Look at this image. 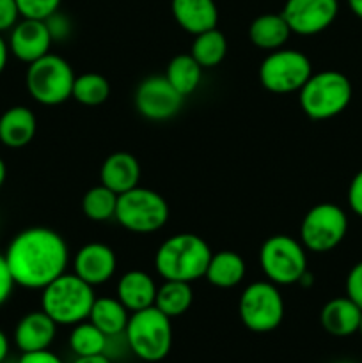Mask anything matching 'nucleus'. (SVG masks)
<instances>
[{"instance_id": "1", "label": "nucleus", "mask_w": 362, "mask_h": 363, "mask_svg": "<svg viewBox=\"0 0 362 363\" xmlns=\"http://www.w3.org/2000/svg\"><path fill=\"white\" fill-rule=\"evenodd\" d=\"M4 257L16 286L41 291L66 273L70 248L53 229L28 227L11 240Z\"/></svg>"}, {"instance_id": "2", "label": "nucleus", "mask_w": 362, "mask_h": 363, "mask_svg": "<svg viewBox=\"0 0 362 363\" xmlns=\"http://www.w3.org/2000/svg\"><path fill=\"white\" fill-rule=\"evenodd\" d=\"M213 252L204 238L180 233L167 238L155 254V269L163 280L195 282L204 279Z\"/></svg>"}, {"instance_id": "3", "label": "nucleus", "mask_w": 362, "mask_h": 363, "mask_svg": "<svg viewBox=\"0 0 362 363\" xmlns=\"http://www.w3.org/2000/svg\"><path fill=\"white\" fill-rule=\"evenodd\" d=\"M94 300V287L75 273H62L41 289V311L57 326H75L87 321Z\"/></svg>"}, {"instance_id": "4", "label": "nucleus", "mask_w": 362, "mask_h": 363, "mask_svg": "<svg viewBox=\"0 0 362 363\" xmlns=\"http://www.w3.org/2000/svg\"><path fill=\"white\" fill-rule=\"evenodd\" d=\"M353 96L350 78L336 69L312 73L298 91V105L312 121L337 117L348 108Z\"/></svg>"}, {"instance_id": "5", "label": "nucleus", "mask_w": 362, "mask_h": 363, "mask_svg": "<svg viewBox=\"0 0 362 363\" xmlns=\"http://www.w3.org/2000/svg\"><path fill=\"white\" fill-rule=\"evenodd\" d=\"M128 347L141 360L156 363L167 358L172 347L170 318L153 307L131 312L124 330Z\"/></svg>"}, {"instance_id": "6", "label": "nucleus", "mask_w": 362, "mask_h": 363, "mask_svg": "<svg viewBox=\"0 0 362 363\" xmlns=\"http://www.w3.org/2000/svg\"><path fill=\"white\" fill-rule=\"evenodd\" d=\"M170 209L163 195L151 188L135 186L117 197L116 222L135 234H153L169 222Z\"/></svg>"}, {"instance_id": "7", "label": "nucleus", "mask_w": 362, "mask_h": 363, "mask_svg": "<svg viewBox=\"0 0 362 363\" xmlns=\"http://www.w3.org/2000/svg\"><path fill=\"white\" fill-rule=\"evenodd\" d=\"M259 266L266 280L275 286H295L307 272V250L300 240L275 234L259 248Z\"/></svg>"}, {"instance_id": "8", "label": "nucleus", "mask_w": 362, "mask_h": 363, "mask_svg": "<svg viewBox=\"0 0 362 363\" xmlns=\"http://www.w3.org/2000/svg\"><path fill=\"white\" fill-rule=\"evenodd\" d=\"M75 77L77 74L66 59L55 53H46L28 64L25 85L34 101L45 106H55L71 98Z\"/></svg>"}, {"instance_id": "9", "label": "nucleus", "mask_w": 362, "mask_h": 363, "mask_svg": "<svg viewBox=\"0 0 362 363\" xmlns=\"http://www.w3.org/2000/svg\"><path fill=\"white\" fill-rule=\"evenodd\" d=\"M238 314L245 328L254 333H268L279 328L284 319V298L279 286L268 280L248 284L240 294Z\"/></svg>"}, {"instance_id": "10", "label": "nucleus", "mask_w": 362, "mask_h": 363, "mask_svg": "<svg viewBox=\"0 0 362 363\" xmlns=\"http://www.w3.org/2000/svg\"><path fill=\"white\" fill-rule=\"evenodd\" d=\"M348 234V216L332 202L316 204L305 213L300 223V243L305 250L327 254L339 247Z\"/></svg>"}, {"instance_id": "11", "label": "nucleus", "mask_w": 362, "mask_h": 363, "mask_svg": "<svg viewBox=\"0 0 362 363\" xmlns=\"http://www.w3.org/2000/svg\"><path fill=\"white\" fill-rule=\"evenodd\" d=\"M312 74V62L300 50L279 48L270 52L259 66V84L273 94L298 92Z\"/></svg>"}, {"instance_id": "12", "label": "nucleus", "mask_w": 362, "mask_h": 363, "mask_svg": "<svg viewBox=\"0 0 362 363\" xmlns=\"http://www.w3.org/2000/svg\"><path fill=\"white\" fill-rule=\"evenodd\" d=\"M185 96H181L176 89L170 85L165 74L160 77H148L137 85L133 94L135 110L144 119L153 123H163L180 113L183 108Z\"/></svg>"}, {"instance_id": "13", "label": "nucleus", "mask_w": 362, "mask_h": 363, "mask_svg": "<svg viewBox=\"0 0 362 363\" xmlns=\"http://www.w3.org/2000/svg\"><path fill=\"white\" fill-rule=\"evenodd\" d=\"M280 14L298 35H316L327 30L339 14L337 0H286Z\"/></svg>"}, {"instance_id": "14", "label": "nucleus", "mask_w": 362, "mask_h": 363, "mask_svg": "<svg viewBox=\"0 0 362 363\" xmlns=\"http://www.w3.org/2000/svg\"><path fill=\"white\" fill-rule=\"evenodd\" d=\"M7 45H9L11 55H14L21 62L31 64L50 53L53 39L45 20L21 18L11 28Z\"/></svg>"}, {"instance_id": "15", "label": "nucleus", "mask_w": 362, "mask_h": 363, "mask_svg": "<svg viewBox=\"0 0 362 363\" xmlns=\"http://www.w3.org/2000/svg\"><path fill=\"white\" fill-rule=\"evenodd\" d=\"M116 252L105 243L84 245L73 257V273L92 287L109 282L116 275Z\"/></svg>"}, {"instance_id": "16", "label": "nucleus", "mask_w": 362, "mask_h": 363, "mask_svg": "<svg viewBox=\"0 0 362 363\" xmlns=\"http://www.w3.org/2000/svg\"><path fill=\"white\" fill-rule=\"evenodd\" d=\"M57 337V323L46 312L25 314L14 328V344L21 353L50 350Z\"/></svg>"}, {"instance_id": "17", "label": "nucleus", "mask_w": 362, "mask_h": 363, "mask_svg": "<svg viewBox=\"0 0 362 363\" xmlns=\"http://www.w3.org/2000/svg\"><path fill=\"white\" fill-rule=\"evenodd\" d=\"M141 163L131 152L117 151L105 158L102 169H99V181L103 186L112 190L114 194L121 195L131 188L138 186L141 181Z\"/></svg>"}, {"instance_id": "18", "label": "nucleus", "mask_w": 362, "mask_h": 363, "mask_svg": "<svg viewBox=\"0 0 362 363\" xmlns=\"http://www.w3.org/2000/svg\"><path fill=\"white\" fill-rule=\"evenodd\" d=\"M158 286L149 273L141 269H130L117 280L116 298L128 308V312H138L155 305Z\"/></svg>"}, {"instance_id": "19", "label": "nucleus", "mask_w": 362, "mask_h": 363, "mask_svg": "<svg viewBox=\"0 0 362 363\" xmlns=\"http://www.w3.org/2000/svg\"><path fill=\"white\" fill-rule=\"evenodd\" d=\"M170 9L176 23L192 35L216 28L219 23L215 0H172Z\"/></svg>"}, {"instance_id": "20", "label": "nucleus", "mask_w": 362, "mask_h": 363, "mask_svg": "<svg viewBox=\"0 0 362 363\" xmlns=\"http://www.w3.org/2000/svg\"><path fill=\"white\" fill-rule=\"evenodd\" d=\"M38 131V119L28 106L16 105L0 116V144L21 149L31 144Z\"/></svg>"}, {"instance_id": "21", "label": "nucleus", "mask_w": 362, "mask_h": 363, "mask_svg": "<svg viewBox=\"0 0 362 363\" xmlns=\"http://www.w3.org/2000/svg\"><path fill=\"white\" fill-rule=\"evenodd\" d=\"M362 308L348 296L334 298L323 305L319 312V323L329 335L350 337L358 332Z\"/></svg>"}, {"instance_id": "22", "label": "nucleus", "mask_w": 362, "mask_h": 363, "mask_svg": "<svg viewBox=\"0 0 362 363\" xmlns=\"http://www.w3.org/2000/svg\"><path fill=\"white\" fill-rule=\"evenodd\" d=\"M291 34L293 32L280 13L259 14L248 25L251 43L256 48L265 50V52H275V50L284 48Z\"/></svg>"}, {"instance_id": "23", "label": "nucleus", "mask_w": 362, "mask_h": 363, "mask_svg": "<svg viewBox=\"0 0 362 363\" xmlns=\"http://www.w3.org/2000/svg\"><path fill=\"white\" fill-rule=\"evenodd\" d=\"M245 273H247V264L240 254L233 250H220L213 252L208 268H206L204 279L213 287L233 289L238 284H241V280L245 279Z\"/></svg>"}, {"instance_id": "24", "label": "nucleus", "mask_w": 362, "mask_h": 363, "mask_svg": "<svg viewBox=\"0 0 362 363\" xmlns=\"http://www.w3.org/2000/svg\"><path fill=\"white\" fill-rule=\"evenodd\" d=\"M87 319L106 337H114L124 333L130 312L117 298L102 296L94 300Z\"/></svg>"}, {"instance_id": "25", "label": "nucleus", "mask_w": 362, "mask_h": 363, "mask_svg": "<svg viewBox=\"0 0 362 363\" xmlns=\"http://www.w3.org/2000/svg\"><path fill=\"white\" fill-rule=\"evenodd\" d=\"M165 78L181 96H190L197 91L202 80V67L194 57L188 53H177L169 60L165 69Z\"/></svg>"}, {"instance_id": "26", "label": "nucleus", "mask_w": 362, "mask_h": 363, "mask_svg": "<svg viewBox=\"0 0 362 363\" xmlns=\"http://www.w3.org/2000/svg\"><path fill=\"white\" fill-rule=\"evenodd\" d=\"M194 303V291L192 284L177 282V280H163L158 286L155 298V307L167 318H180Z\"/></svg>"}, {"instance_id": "27", "label": "nucleus", "mask_w": 362, "mask_h": 363, "mask_svg": "<svg viewBox=\"0 0 362 363\" xmlns=\"http://www.w3.org/2000/svg\"><path fill=\"white\" fill-rule=\"evenodd\" d=\"M190 55L201 64L202 69L216 67L227 55V39L219 28H209L194 35L190 46Z\"/></svg>"}, {"instance_id": "28", "label": "nucleus", "mask_w": 362, "mask_h": 363, "mask_svg": "<svg viewBox=\"0 0 362 363\" xmlns=\"http://www.w3.org/2000/svg\"><path fill=\"white\" fill-rule=\"evenodd\" d=\"M117 197L119 195L99 183L98 186H92L91 190L85 191V195L82 197V213L91 222H109V220L116 218Z\"/></svg>"}, {"instance_id": "29", "label": "nucleus", "mask_w": 362, "mask_h": 363, "mask_svg": "<svg viewBox=\"0 0 362 363\" xmlns=\"http://www.w3.org/2000/svg\"><path fill=\"white\" fill-rule=\"evenodd\" d=\"M110 82L99 73H84L75 77L71 98L84 106H99L109 99Z\"/></svg>"}, {"instance_id": "30", "label": "nucleus", "mask_w": 362, "mask_h": 363, "mask_svg": "<svg viewBox=\"0 0 362 363\" xmlns=\"http://www.w3.org/2000/svg\"><path fill=\"white\" fill-rule=\"evenodd\" d=\"M109 337L96 328L91 321H82L73 326L70 333V347L77 357H92L103 354L106 350Z\"/></svg>"}, {"instance_id": "31", "label": "nucleus", "mask_w": 362, "mask_h": 363, "mask_svg": "<svg viewBox=\"0 0 362 363\" xmlns=\"http://www.w3.org/2000/svg\"><path fill=\"white\" fill-rule=\"evenodd\" d=\"M21 18L32 20H46L50 14L59 11L60 0H16Z\"/></svg>"}, {"instance_id": "32", "label": "nucleus", "mask_w": 362, "mask_h": 363, "mask_svg": "<svg viewBox=\"0 0 362 363\" xmlns=\"http://www.w3.org/2000/svg\"><path fill=\"white\" fill-rule=\"evenodd\" d=\"M46 27H48L50 35H52L53 43L66 41L71 35V21L66 14H62L60 11H55L53 14H50L45 20Z\"/></svg>"}, {"instance_id": "33", "label": "nucleus", "mask_w": 362, "mask_h": 363, "mask_svg": "<svg viewBox=\"0 0 362 363\" xmlns=\"http://www.w3.org/2000/svg\"><path fill=\"white\" fill-rule=\"evenodd\" d=\"M346 296L362 308V261L351 266L344 282Z\"/></svg>"}, {"instance_id": "34", "label": "nucleus", "mask_w": 362, "mask_h": 363, "mask_svg": "<svg viewBox=\"0 0 362 363\" xmlns=\"http://www.w3.org/2000/svg\"><path fill=\"white\" fill-rule=\"evenodd\" d=\"M18 20H20V11L16 0H0V34L11 30Z\"/></svg>"}, {"instance_id": "35", "label": "nucleus", "mask_w": 362, "mask_h": 363, "mask_svg": "<svg viewBox=\"0 0 362 363\" xmlns=\"http://www.w3.org/2000/svg\"><path fill=\"white\" fill-rule=\"evenodd\" d=\"M348 206L351 211L362 218V169L350 181L348 186Z\"/></svg>"}, {"instance_id": "36", "label": "nucleus", "mask_w": 362, "mask_h": 363, "mask_svg": "<svg viewBox=\"0 0 362 363\" xmlns=\"http://www.w3.org/2000/svg\"><path fill=\"white\" fill-rule=\"evenodd\" d=\"M14 286L16 284H14L13 277H11L9 268H7L6 257H4V254H0V307L11 298Z\"/></svg>"}, {"instance_id": "37", "label": "nucleus", "mask_w": 362, "mask_h": 363, "mask_svg": "<svg viewBox=\"0 0 362 363\" xmlns=\"http://www.w3.org/2000/svg\"><path fill=\"white\" fill-rule=\"evenodd\" d=\"M18 363H64V362L50 350H43V351H32V353H21Z\"/></svg>"}, {"instance_id": "38", "label": "nucleus", "mask_w": 362, "mask_h": 363, "mask_svg": "<svg viewBox=\"0 0 362 363\" xmlns=\"http://www.w3.org/2000/svg\"><path fill=\"white\" fill-rule=\"evenodd\" d=\"M9 45H7V41L2 38V34H0V74L6 69L7 60H9Z\"/></svg>"}, {"instance_id": "39", "label": "nucleus", "mask_w": 362, "mask_h": 363, "mask_svg": "<svg viewBox=\"0 0 362 363\" xmlns=\"http://www.w3.org/2000/svg\"><path fill=\"white\" fill-rule=\"evenodd\" d=\"M71 363H112L105 353L103 354H92V357H77V360Z\"/></svg>"}, {"instance_id": "40", "label": "nucleus", "mask_w": 362, "mask_h": 363, "mask_svg": "<svg viewBox=\"0 0 362 363\" xmlns=\"http://www.w3.org/2000/svg\"><path fill=\"white\" fill-rule=\"evenodd\" d=\"M7 354H9V339H7L6 333L0 330V363L6 362Z\"/></svg>"}, {"instance_id": "41", "label": "nucleus", "mask_w": 362, "mask_h": 363, "mask_svg": "<svg viewBox=\"0 0 362 363\" xmlns=\"http://www.w3.org/2000/svg\"><path fill=\"white\" fill-rule=\"evenodd\" d=\"M346 2H348V7L351 9V13L362 20V0H346Z\"/></svg>"}, {"instance_id": "42", "label": "nucleus", "mask_w": 362, "mask_h": 363, "mask_svg": "<svg viewBox=\"0 0 362 363\" xmlns=\"http://www.w3.org/2000/svg\"><path fill=\"white\" fill-rule=\"evenodd\" d=\"M6 176H7V169H6V163L4 160L0 158V190H2L4 183H6Z\"/></svg>"}, {"instance_id": "43", "label": "nucleus", "mask_w": 362, "mask_h": 363, "mask_svg": "<svg viewBox=\"0 0 362 363\" xmlns=\"http://www.w3.org/2000/svg\"><path fill=\"white\" fill-rule=\"evenodd\" d=\"M358 333L362 335V312H361V323H358Z\"/></svg>"}, {"instance_id": "44", "label": "nucleus", "mask_w": 362, "mask_h": 363, "mask_svg": "<svg viewBox=\"0 0 362 363\" xmlns=\"http://www.w3.org/2000/svg\"><path fill=\"white\" fill-rule=\"evenodd\" d=\"M336 363H353V362H336Z\"/></svg>"}]
</instances>
